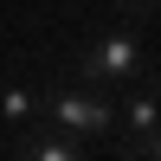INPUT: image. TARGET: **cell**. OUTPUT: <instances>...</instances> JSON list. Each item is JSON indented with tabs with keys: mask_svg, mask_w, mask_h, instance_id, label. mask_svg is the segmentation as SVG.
<instances>
[{
	"mask_svg": "<svg viewBox=\"0 0 161 161\" xmlns=\"http://www.w3.org/2000/svg\"><path fill=\"white\" fill-rule=\"evenodd\" d=\"M0 123L32 129V123H39V97H32V90H19V84H7V90H0Z\"/></svg>",
	"mask_w": 161,
	"mask_h": 161,
	"instance_id": "4",
	"label": "cell"
},
{
	"mask_svg": "<svg viewBox=\"0 0 161 161\" xmlns=\"http://www.w3.org/2000/svg\"><path fill=\"white\" fill-rule=\"evenodd\" d=\"M84 148H90V142L64 136L58 123H52V129H39V136H26V129H19V155H39V161H84Z\"/></svg>",
	"mask_w": 161,
	"mask_h": 161,
	"instance_id": "3",
	"label": "cell"
},
{
	"mask_svg": "<svg viewBox=\"0 0 161 161\" xmlns=\"http://www.w3.org/2000/svg\"><path fill=\"white\" fill-rule=\"evenodd\" d=\"M39 123H58L64 136H77V142H110L116 129H123V116H116V97H110V90L71 77L64 90H52V97L39 103Z\"/></svg>",
	"mask_w": 161,
	"mask_h": 161,
	"instance_id": "2",
	"label": "cell"
},
{
	"mask_svg": "<svg viewBox=\"0 0 161 161\" xmlns=\"http://www.w3.org/2000/svg\"><path fill=\"white\" fill-rule=\"evenodd\" d=\"M116 7H123L129 26H148V19H155V0H116Z\"/></svg>",
	"mask_w": 161,
	"mask_h": 161,
	"instance_id": "5",
	"label": "cell"
},
{
	"mask_svg": "<svg viewBox=\"0 0 161 161\" xmlns=\"http://www.w3.org/2000/svg\"><path fill=\"white\" fill-rule=\"evenodd\" d=\"M142 71H155V52L142 45L136 32H123V26L97 32L84 52H77V64H71L77 84H97V90H123V84H136Z\"/></svg>",
	"mask_w": 161,
	"mask_h": 161,
	"instance_id": "1",
	"label": "cell"
}]
</instances>
